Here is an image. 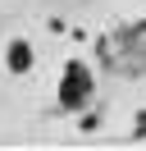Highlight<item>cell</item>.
<instances>
[{
  "label": "cell",
  "instance_id": "2",
  "mask_svg": "<svg viewBox=\"0 0 146 151\" xmlns=\"http://www.w3.org/2000/svg\"><path fill=\"white\" fill-rule=\"evenodd\" d=\"M9 69H14V73H27V69H32V46H27V41H14V46H9Z\"/></svg>",
  "mask_w": 146,
  "mask_h": 151
},
{
  "label": "cell",
  "instance_id": "1",
  "mask_svg": "<svg viewBox=\"0 0 146 151\" xmlns=\"http://www.w3.org/2000/svg\"><path fill=\"white\" fill-rule=\"evenodd\" d=\"M87 96H91V73H87V64H69L64 78H59V101L73 110V105H82Z\"/></svg>",
  "mask_w": 146,
  "mask_h": 151
}]
</instances>
